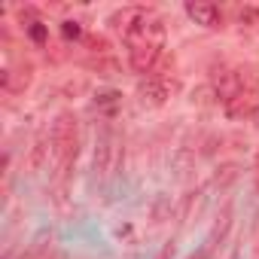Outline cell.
Here are the masks:
<instances>
[{
	"instance_id": "1",
	"label": "cell",
	"mask_w": 259,
	"mask_h": 259,
	"mask_svg": "<svg viewBox=\"0 0 259 259\" xmlns=\"http://www.w3.org/2000/svg\"><path fill=\"white\" fill-rule=\"evenodd\" d=\"M116 22L122 25V40L128 49V64L138 73H150L165 49V25L162 19H156L147 10H125L122 16H116Z\"/></svg>"
},
{
	"instance_id": "2",
	"label": "cell",
	"mask_w": 259,
	"mask_h": 259,
	"mask_svg": "<svg viewBox=\"0 0 259 259\" xmlns=\"http://www.w3.org/2000/svg\"><path fill=\"white\" fill-rule=\"evenodd\" d=\"M49 144H52V159L58 174H64L73 159H76V147H79V132H76V119L73 113H58L49 132Z\"/></svg>"
},
{
	"instance_id": "3",
	"label": "cell",
	"mask_w": 259,
	"mask_h": 259,
	"mask_svg": "<svg viewBox=\"0 0 259 259\" xmlns=\"http://www.w3.org/2000/svg\"><path fill=\"white\" fill-rule=\"evenodd\" d=\"M122 159V138L116 135L113 125H104V132L98 138V150H95V171L101 177L116 174V165Z\"/></svg>"
},
{
	"instance_id": "4",
	"label": "cell",
	"mask_w": 259,
	"mask_h": 259,
	"mask_svg": "<svg viewBox=\"0 0 259 259\" xmlns=\"http://www.w3.org/2000/svg\"><path fill=\"white\" fill-rule=\"evenodd\" d=\"M186 16H189L195 25H201V28H210V31L223 28V13H220V7H217V4H207V0H189V4H186Z\"/></svg>"
},
{
	"instance_id": "5",
	"label": "cell",
	"mask_w": 259,
	"mask_h": 259,
	"mask_svg": "<svg viewBox=\"0 0 259 259\" xmlns=\"http://www.w3.org/2000/svg\"><path fill=\"white\" fill-rule=\"evenodd\" d=\"M138 98L144 107H162L168 101V82L165 79H144L138 85Z\"/></svg>"
},
{
	"instance_id": "6",
	"label": "cell",
	"mask_w": 259,
	"mask_h": 259,
	"mask_svg": "<svg viewBox=\"0 0 259 259\" xmlns=\"http://www.w3.org/2000/svg\"><path fill=\"white\" fill-rule=\"evenodd\" d=\"M28 37H31L37 46H43V43L49 40V28H46L43 22H31V25H28Z\"/></svg>"
},
{
	"instance_id": "7",
	"label": "cell",
	"mask_w": 259,
	"mask_h": 259,
	"mask_svg": "<svg viewBox=\"0 0 259 259\" xmlns=\"http://www.w3.org/2000/svg\"><path fill=\"white\" fill-rule=\"evenodd\" d=\"M238 22L247 25V28H253V31H259V10H256V7H244V10L238 13Z\"/></svg>"
},
{
	"instance_id": "8",
	"label": "cell",
	"mask_w": 259,
	"mask_h": 259,
	"mask_svg": "<svg viewBox=\"0 0 259 259\" xmlns=\"http://www.w3.org/2000/svg\"><path fill=\"white\" fill-rule=\"evenodd\" d=\"M61 34H64V40H79L82 37V28H79V22H61Z\"/></svg>"
},
{
	"instance_id": "9",
	"label": "cell",
	"mask_w": 259,
	"mask_h": 259,
	"mask_svg": "<svg viewBox=\"0 0 259 259\" xmlns=\"http://www.w3.org/2000/svg\"><path fill=\"white\" fill-rule=\"evenodd\" d=\"M116 104H119V92H101V95H98V107L113 110Z\"/></svg>"
},
{
	"instance_id": "10",
	"label": "cell",
	"mask_w": 259,
	"mask_h": 259,
	"mask_svg": "<svg viewBox=\"0 0 259 259\" xmlns=\"http://www.w3.org/2000/svg\"><path fill=\"white\" fill-rule=\"evenodd\" d=\"M89 46H92L95 52H104V46H107V40H104V37H89Z\"/></svg>"
},
{
	"instance_id": "11",
	"label": "cell",
	"mask_w": 259,
	"mask_h": 259,
	"mask_svg": "<svg viewBox=\"0 0 259 259\" xmlns=\"http://www.w3.org/2000/svg\"><path fill=\"white\" fill-rule=\"evenodd\" d=\"M256 189H259V159H256Z\"/></svg>"
},
{
	"instance_id": "12",
	"label": "cell",
	"mask_w": 259,
	"mask_h": 259,
	"mask_svg": "<svg viewBox=\"0 0 259 259\" xmlns=\"http://www.w3.org/2000/svg\"><path fill=\"white\" fill-rule=\"evenodd\" d=\"M256 125H259V110H256Z\"/></svg>"
}]
</instances>
